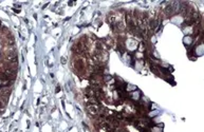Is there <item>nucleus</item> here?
<instances>
[{"mask_svg":"<svg viewBox=\"0 0 204 132\" xmlns=\"http://www.w3.org/2000/svg\"><path fill=\"white\" fill-rule=\"evenodd\" d=\"M149 26H150V28L153 30V29H155L156 28V26H158V22H156V20H150V22H149Z\"/></svg>","mask_w":204,"mask_h":132,"instance_id":"f257e3e1","label":"nucleus"}]
</instances>
